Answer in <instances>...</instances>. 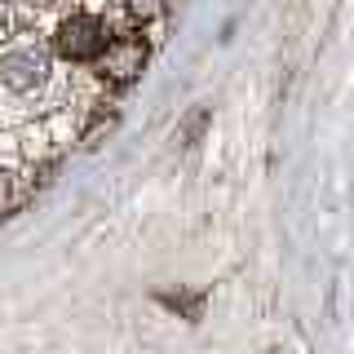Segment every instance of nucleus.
Returning a JSON list of instances; mask_svg holds the SVG:
<instances>
[{"mask_svg":"<svg viewBox=\"0 0 354 354\" xmlns=\"http://www.w3.org/2000/svg\"><path fill=\"white\" fill-rule=\"evenodd\" d=\"M49 80V58L36 44H9L0 53V88L5 93H36Z\"/></svg>","mask_w":354,"mask_h":354,"instance_id":"f257e3e1","label":"nucleus"},{"mask_svg":"<svg viewBox=\"0 0 354 354\" xmlns=\"http://www.w3.org/2000/svg\"><path fill=\"white\" fill-rule=\"evenodd\" d=\"M106 44H111V36H106L102 18H93V14H71L58 27V53L71 62L97 58V53H106Z\"/></svg>","mask_w":354,"mask_h":354,"instance_id":"f03ea898","label":"nucleus"},{"mask_svg":"<svg viewBox=\"0 0 354 354\" xmlns=\"http://www.w3.org/2000/svg\"><path fill=\"white\" fill-rule=\"evenodd\" d=\"M142 58H147V44L142 40H115V44H106L102 66L115 75V80H129L133 71H142Z\"/></svg>","mask_w":354,"mask_h":354,"instance_id":"7ed1b4c3","label":"nucleus"},{"mask_svg":"<svg viewBox=\"0 0 354 354\" xmlns=\"http://www.w3.org/2000/svg\"><path fill=\"white\" fill-rule=\"evenodd\" d=\"M129 9H133V18H155L164 9V0H129Z\"/></svg>","mask_w":354,"mask_h":354,"instance_id":"20e7f679","label":"nucleus"},{"mask_svg":"<svg viewBox=\"0 0 354 354\" xmlns=\"http://www.w3.org/2000/svg\"><path fill=\"white\" fill-rule=\"evenodd\" d=\"M9 186H14V173H0V208H9V199H14Z\"/></svg>","mask_w":354,"mask_h":354,"instance_id":"39448f33","label":"nucleus"},{"mask_svg":"<svg viewBox=\"0 0 354 354\" xmlns=\"http://www.w3.org/2000/svg\"><path fill=\"white\" fill-rule=\"evenodd\" d=\"M0 36H5V14H0Z\"/></svg>","mask_w":354,"mask_h":354,"instance_id":"423d86ee","label":"nucleus"}]
</instances>
